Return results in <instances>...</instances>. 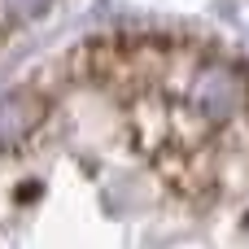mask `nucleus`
Wrapping results in <instances>:
<instances>
[{
  "label": "nucleus",
  "mask_w": 249,
  "mask_h": 249,
  "mask_svg": "<svg viewBox=\"0 0 249 249\" xmlns=\"http://www.w3.org/2000/svg\"><path fill=\"white\" fill-rule=\"evenodd\" d=\"M245 74L236 70V66H228V61H206L197 74H193V83H188V105H193V114L197 118H206L210 127H219V123H232L241 109H245Z\"/></svg>",
  "instance_id": "1"
},
{
  "label": "nucleus",
  "mask_w": 249,
  "mask_h": 249,
  "mask_svg": "<svg viewBox=\"0 0 249 249\" xmlns=\"http://www.w3.org/2000/svg\"><path fill=\"white\" fill-rule=\"evenodd\" d=\"M39 123V101L31 92H4L0 96V149H18Z\"/></svg>",
  "instance_id": "2"
},
{
  "label": "nucleus",
  "mask_w": 249,
  "mask_h": 249,
  "mask_svg": "<svg viewBox=\"0 0 249 249\" xmlns=\"http://www.w3.org/2000/svg\"><path fill=\"white\" fill-rule=\"evenodd\" d=\"M4 4V13H13V18H39L53 0H0Z\"/></svg>",
  "instance_id": "3"
}]
</instances>
